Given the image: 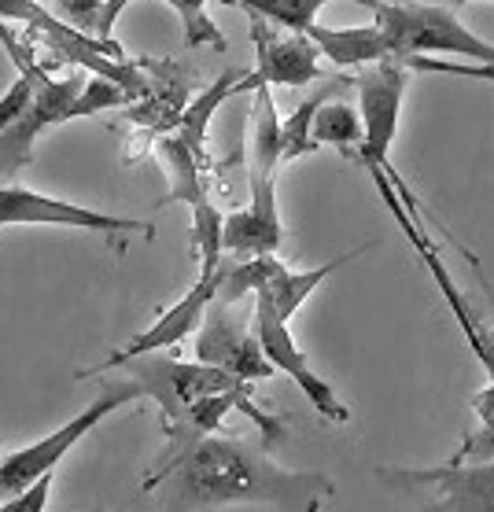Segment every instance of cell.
I'll list each match as a JSON object with an SVG mask.
<instances>
[{
    "label": "cell",
    "mask_w": 494,
    "mask_h": 512,
    "mask_svg": "<svg viewBox=\"0 0 494 512\" xmlns=\"http://www.w3.org/2000/svg\"><path fill=\"white\" fill-rule=\"evenodd\" d=\"M144 490H159L166 512H200L222 505H270L281 512H321L336 498L325 472H295L240 443L233 435H207L144 476Z\"/></svg>",
    "instance_id": "cell-1"
},
{
    "label": "cell",
    "mask_w": 494,
    "mask_h": 512,
    "mask_svg": "<svg viewBox=\"0 0 494 512\" xmlns=\"http://www.w3.org/2000/svg\"><path fill=\"white\" fill-rule=\"evenodd\" d=\"M373 23L384 30L391 45V59H439L454 56L461 63L494 67V45L483 41L461 23L458 12L439 4H413V0H384Z\"/></svg>",
    "instance_id": "cell-2"
},
{
    "label": "cell",
    "mask_w": 494,
    "mask_h": 512,
    "mask_svg": "<svg viewBox=\"0 0 494 512\" xmlns=\"http://www.w3.org/2000/svg\"><path fill=\"white\" fill-rule=\"evenodd\" d=\"M406 82L410 70L402 63H377V67H362V74H354V89H358V111H362V148L354 152V163L365 166L373 181H391L399 199L406 203L410 214L421 218V203L413 196L402 174L391 166V144L399 137V115H402V96H406Z\"/></svg>",
    "instance_id": "cell-3"
},
{
    "label": "cell",
    "mask_w": 494,
    "mask_h": 512,
    "mask_svg": "<svg viewBox=\"0 0 494 512\" xmlns=\"http://www.w3.org/2000/svg\"><path fill=\"white\" fill-rule=\"evenodd\" d=\"M126 369V380L141 387L144 398H155L159 409H163V439H170L189 409L200 402V398L211 395H236V391H247L251 384L236 380L233 373L225 369H214V365H203V361H174L163 358V354H144V358H133L122 365Z\"/></svg>",
    "instance_id": "cell-4"
},
{
    "label": "cell",
    "mask_w": 494,
    "mask_h": 512,
    "mask_svg": "<svg viewBox=\"0 0 494 512\" xmlns=\"http://www.w3.org/2000/svg\"><path fill=\"white\" fill-rule=\"evenodd\" d=\"M137 398H144V395L133 380H107L104 391H100L78 417H71L63 428L52 431V435H45V439H37V443L23 446V450H15V454H8L0 461V490L12 494V498L23 494V490H30L41 476L56 472L59 461L71 454L74 446L82 443L100 420L111 417L115 409L137 402Z\"/></svg>",
    "instance_id": "cell-5"
},
{
    "label": "cell",
    "mask_w": 494,
    "mask_h": 512,
    "mask_svg": "<svg viewBox=\"0 0 494 512\" xmlns=\"http://www.w3.org/2000/svg\"><path fill=\"white\" fill-rule=\"evenodd\" d=\"M388 487L417 501V512H494V461L432 468H377Z\"/></svg>",
    "instance_id": "cell-6"
},
{
    "label": "cell",
    "mask_w": 494,
    "mask_h": 512,
    "mask_svg": "<svg viewBox=\"0 0 494 512\" xmlns=\"http://www.w3.org/2000/svg\"><path fill=\"white\" fill-rule=\"evenodd\" d=\"M196 361L225 369L244 384H259L277 373L255 336V295L240 303L214 299L207 306V317L196 332Z\"/></svg>",
    "instance_id": "cell-7"
},
{
    "label": "cell",
    "mask_w": 494,
    "mask_h": 512,
    "mask_svg": "<svg viewBox=\"0 0 494 512\" xmlns=\"http://www.w3.org/2000/svg\"><path fill=\"white\" fill-rule=\"evenodd\" d=\"M373 185H377L380 199H384V203H388V210L395 214V222L402 225V233L410 236V244H413V251H417V258L424 262V269L432 273L439 295H443V303L450 306V314H454V321H458L461 336L469 339L472 354L480 358V365L487 369V376L494 380V332H487V328L480 325V317L472 314L469 299L458 291V284H454V277H450L447 262H443V255H439V247L432 244V236H428V229H424L421 218L406 210V203L399 199L395 185H391V181H384V177H380V181H373Z\"/></svg>",
    "instance_id": "cell-8"
},
{
    "label": "cell",
    "mask_w": 494,
    "mask_h": 512,
    "mask_svg": "<svg viewBox=\"0 0 494 512\" xmlns=\"http://www.w3.org/2000/svg\"><path fill=\"white\" fill-rule=\"evenodd\" d=\"M251 41H255V67L244 74V82L236 85V93H255V85H284L299 89L306 82H318L321 74V48L306 34H292L281 26L266 23L259 15H247Z\"/></svg>",
    "instance_id": "cell-9"
},
{
    "label": "cell",
    "mask_w": 494,
    "mask_h": 512,
    "mask_svg": "<svg viewBox=\"0 0 494 512\" xmlns=\"http://www.w3.org/2000/svg\"><path fill=\"white\" fill-rule=\"evenodd\" d=\"M218 288H222V266L218 269H200V277H196V284H192L181 299H177L170 310H163V314L155 317V325H148L141 332V336H133L126 347L111 350L100 365H93V369H82L78 373V380H93V376L107 373V369H122L126 361L133 358H144V354H159L163 347H174V343H181L185 336H196L203 325V317H207V306L218 299Z\"/></svg>",
    "instance_id": "cell-10"
},
{
    "label": "cell",
    "mask_w": 494,
    "mask_h": 512,
    "mask_svg": "<svg viewBox=\"0 0 494 512\" xmlns=\"http://www.w3.org/2000/svg\"><path fill=\"white\" fill-rule=\"evenodd\" d=\"M8 225H59V229H89V233H141L152 240L155 225L141 218H118V214H100L93 207H78L67 199L41 196L23 185H0V229Z\"/></svg>",
    "instance_id": "cell-11"
},
{
    "label": "cell",
    "mask_w": 494,
    "mask_h": 512,
    "mask_svg": "<svg viewBox=\"0 0 494 512\" xmlns=\"http://www.w3.org/2000/svg\"><path fill=\"white\" fill-rule=\"evenodd\" d=\"M255 336H259L273 369L284 376H292L295 387L303 391L306 402L318 409L321 417L329 420V424H351L347 402L336 395V387H332L329 380H321V376L314 373V365H310V358L299 350L288 321H281V317L273 314L270 306H262L259 299H255Z\"/></svg>",
    "instance_id": "cell-12"
},
{
    "label": "cell",
    "mask_w": 494,
    "mask_h": 512,
    "mask_svg": "<svg viewBox=\"0 0 494 512\" xmlns=\"http://www.w3.org/2000/svg\"><path fill=\"white\" fill-rule=\"evenodd\" d=\"M85 78L82 74H71V78H48L45 70L37 74V96L30 111H26L12 129L0 133V177H15L23 174L30 159H34V144L37 137L45 133L48 126H59V122H71L74 100L82 96Z\"/></svg>",
    "instance_id": "cell-13"
},
{
    "label": "cell",
    "mask_w": 494,
    "mask_h": 512,
    "mask_svg": "<svg viewBox=\"0 0 494 512\" xmlns=\"http://www.w3.org/2000/svg\"><path fill=\"white\" fill-rule=\"evenodd\" d=\"M148 78V89L137 100V107H130V122L141 126L144 133H152L155 140L170 137L177 126H181V115L185 107L192 104V93H196V78L189 70L174 63V59H137Z\"/></svg>",
    "instance_id": "cell-14"
},
{
    "label": "cell",
    "mask_w": 494,
    "mask_h": 512,
    "mask_svg": "<svg viewBox=\"0 0 494 512\" xmlns=\"http://www.w3.org/2000/svg\"><path fill=\"white\" fill-rule=\"evenodd\" d=\"M247 207L225 214V255L229 258H262L277 255L284 244V222L277 210V181L247 185Z\"/></svg>",
    "instance_id": "cell-15"
},
{
    "label": "cell",
    "mask_w": 494,
    "mask_h": 512,
    "mask_svg": "<svg viewBox=\"0 0 494 512\" xmlns=\"http://www.w3.org/2000/svg\"><path fill=\"white\" fill-rule=\"evenodd\" d=\"M369 247H373V244L354 247L351 255L332 258V262H325V266H318V269H306V273H295V269H288L281 258H277V262H273V269H270V277H266V284L255 291V299H259L262 306H270V310L281 317V321H288V325H292L295 310H299V306H303L306 299H310V295L321 288V280L332 277L336 269L351 266L354 258H362Z\"/></svg>",
    "instance_id": "cell-16"
},
{
    "label": "cell",
    "mask_w": 494,
    "mask_h": 512,
    "mask_svg": "<svg viewBox=\"0 0 494 512\" xmlns=\"http://www.w3.org/2000/svg\"><path fill=\"white\" fill-rule=\"evenodd\" d=\"M255 104L247 118V185H262V181H277V166L284 163V140H281V115H277V100H273L270 85H255Z\"/></svg>",
    "instance_id": "cell-17"
},
{
    "label": "cell",
    "mask_w": 494,
    "mask_h": 512,
    "mask_svg": "<svg viewBox=\"0 0 494 512\" xmlns=\"http://www.w3.org/2000/svg\"><path fill=\"white\" fill-rule=\"evenodd\" d=\"M306 37L314 41V45L321 48V56L329 59L332 67H377V63H395L391 59V45L388 37H384V30H380L377 23L369 26H343V30H336V26H310L306 30Z\"/></svg>",
    "instance_id": "cell-18"
},
{
    "label": "cell",
    "mask_w": 494,
    "mask_h": 512,
    "mask_svg": "<svg viewBox=\"0 0 494 512\" xmlns=\"http://www.w3.org/2000/svg\"><path fill=\"white\" fill-rule=\"evenodd\" d=\"M244 74L247 70H240V67L222 70V74H218V82H211L207 89H200V93L192 96V104L185 107V115H181L177 137L189 144L192 155H196L203 166L211 163V155H207V126H211L214 111H218L229 96H236V85L244 82Z\"/></svg>",
    "instance_id": "cell-19"
},
{
    "label": "cell",
    "mask_w": 494,
    "mask_h": 512,
    "mask_svg": "<svg viewBox=\"0 0 494 512\" xmlns=\"http://www.w3.org/2000/svg\"><path fill=\"white\" fill-rule=\"evenodd\" d=\"M222 4H233L247 15H259V19L281 26V30H292V34H306L310 26H318V12L325 4H358V8L377 12L384 0H222Z\"/></svg>",
    "instance_id": "cell-20"
},
{
    "label": "cell",
    "mask_w": 494,
    "mask_h": 512,
    "mask_svg": "<svg viewBox=\"0 0 494 512\" xmlns=\"http://www.w3.org/2000/svg\"><path fill=\"white\" fill-rule=\"evenodd\" d=\"M351 82H354V78H336V82H329L321 93H314L310 100H303V104L295 107L288 118H281L284 163H292V159H299V155L318 152V144H314V115L321 111V104H325V100H332L336 85H351Z\"/></svg>",
    "instance_id": "cell-21"
},
{
    "label": "cell",
    "mask_w": 494,
    "mask_h": 512,
    "mask_svg": "<svg viewBox=\"0 0 494 512\" xmlns=\"http://www.w3.org/2000/svg\"><path fill=\"white\" fill-rule=\"evenodd\" d=\"M362 137H365V126H362V111L351 104H343V100H325L321 111L314 115V144H332V148H340V152H358L362 148Z\"/></svg>",
    "instance_id": "cell-22"
},
{
    "label": "cell",
    "mask_w": 494,
    "mask_h": 512,
    "mask_svg": "<svg viewBox=\"0 0 494 512\" xmlns=\"http://www.w3.org/2000/svg\"><path fill=\"white\" fill-rule=\"evenodd\" d=\"M469 409L476 413V428L461 439L458 454L450 457V461H458V465L494 461V380L469 398Z\"/></svg>",
    "instance_id": "cell-23"
},
{
    "label": "cell",
    "mask_w": 494,
    "mask_h": 512,
    "mask_svg": "<svg viewBox=\"0 0 494 512\" xmlns=\"http://www.w3.org/2000/svg\"><path fill=\"white\" fill-rule=\"evenodd\" d=\"M177 12L181 19V37H185V45L196 48V45H214V48H225V34L218 30L211 15H207V4L211 0H163Z\"/></svg>",
    "instance_id": "cell-24"
},
{
    "label": "cell",
    "mask_w": 494,
    "mask_h": 512,
    "mask_svg": "<svg viewBox=\"0 0 494 512\" xmlns=\"http://www.w3.org/2000/svg\"><path fill=\"white\" fill-rule=\"evenodd\" d=\"M133 96L122 89V85L107 82V78H89L82 89V96L74 100V111L71 118H89V115H100V111H111V107H122L130 104Z\"/></svg>",
    "instance_id": "cell-25"
},
{
    "label": "cell",
    "mask_w": 494,
    "mask_h": 512,
    "mask_svg": "<svg viewBox=\"0 0 494 512\" xmlns=\"http://www.w3.org/2000/svg\"><path fill=\"white\" fill-rule=\"evenodd\" d=\"M107 0H56V15L63 23H71L74 30H82L85 37L96 41V26H100V12Z\"/></svg>",
    "instance_id": "cell-26"
},
{
    "label": "cell",
    "mask_w": 494,
    "mask_h": 512,
    "mask_svg": "<svg viewBox=\"0 0 494 512\" xmlns=\"http://www.w3.org/2000/svg\"><path fill=\"white\" fill-rule=\"evenodd\" d=\"M133 0H107L104 4V12H100V26H96V45L104 48L111 59H126L122 56V48L111 41V34H115V23H118V15L130 8Z\"/></svg>",
    "instance_id": "cell-27"
},
{
    "label": "cell",
    "mask_w": 494,
    "mask_h": 512,
    "mask_svg": "<svg viewBox=\"0 0 494 512\" xmlns=\"http://www.w3.org/2000/svg\"><path fill=\"white\" fill-rule=\"evenodd\" d=\"M48 494H52V472L37 479V483H34L30 490H23V494H15V498H8V505H4L0 512H45Z\"/></svg>",
    "instance_id": "cell-28"
},
{
    "label": "cell",
    "mask_w": 494,
    "mask_h": 512,
    "mask_svg": "<svg viewBox=\"0 0 494 512\" xmlns=\"http://www.w3.org/2000/svg\"><path fill=\"white\" fill-rule=\"evenodd\" d=\"M465 4H476V0H458V8H465Z\"/></svg>",
    "instance_id": "cell-29"
},
{
    "label": "cell",
    "mask_w": 494,
    "mask_h": 512,
    "mask_svg": "<svg viewBox=\"0 0 494 512\" xmlns=\"http://www.w3.org/2000/svg\"><path fill=\"white\" fill-rule=\"evenodd\" d=\"M413 4H424V0H413Z\"/></svg>",
    "instance_id": "cell-30"
}]
</instances>
